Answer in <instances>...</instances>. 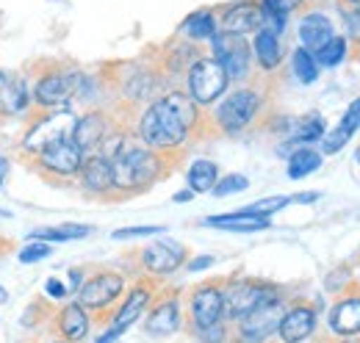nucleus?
Wrapping results in <instances>:
<instances>
[{"label": "nucleus", "mask_w": 360, "mask_h": 343, "mask_svg": "<svg viewBox=\"0 0 360 343\" xmlns=\"http://www.w3.org/2000/svg\"><path fill=\"white\" fill-rule=\"evenodd\" d=\"M252 58H255V67L264 75L277 72L283 67V44H280V37L271 34L269 28H261L252 37Z\"/></svg>", "instance_id": "24"}, {"label": "nucleus", "mask_w": 360, "mask_h": 343, "mask_svg": "<svg viewBox=\"0 0 360 343\" xmlns=\"http://www.w3.org/2000/svg\"><path fill=\"white\" fill-rule=\"evenodd\" d=\"M3 78H6V75H3V72H0V81H3Z\"/></svg>", "instance_id": "56"}, {"label": "nucleus", "mask_w": 360, "mask_h": 343, "mask_svg": "<svg viewBox=\"0 0 360 343\" xmlns=\"http://www.w3.org/2000/svg\"><path fill=\"white\" fill-rule=\"evenodd\" d=\"M183 291L161 285L150 310L144 313V332L150 338H169L183 330Z\"/></svg>", "instance_id": "15"}, {"label": "nucleus", "mask_w": 360, "mask_h": 343, "mask_svg": "<svg viewBox=\"0 0 360 343\" xmlns=\"http://www.w3.org/2000/svg\"><path fill=\"white\" fill-rule=\"evenodd\" d=\"M8 172H11V161L6 155H0V191H3V186L8 180Z\"/></svg>", "instance_id": "47"}, {"label": "nucleus", "mask_w": 360, "mask_h": 343, "mask_svg": "<svg viewBox=\"0 0 360 343\" xmlns=\"http://www.w3.org/2000/svg\"><path fill=\"white\" fill-rule=\"evenodd\" d=\"M161 285H164V283H161V280H155V277H147V274L136 277V283L128 288L125 299L120 302V307L114 310L111 321L105 324L103 335H97V341L94 343L120 341V338L134 327L136 321L150 310V304H153V299H155V294L161 291Z\"/></svg>", "instance_id": "10"}, {"label": "nucleus", "mask_w": 360, "mask_h": 343, "mask_svg": "<svg viewBox=\"0 0 360 343\" xmlns=\"http://www.w3.org/2000/svg\"><path fill=\"white\" fill-rule=\"evenodd\" d=\"M211 56L225 67L230 84L241 86L252 81V44L247 42V37H236V34H225L219 31L211 39Z\"/></svg>", "instance_id": "14"}, {"label": "nucleus", "mask_w": 360, "mask_h": 343, "mask_svg": "<svg viewBox=\"0 0 360 343\" xmlns=\"http://www.w3.org/2000/svg\"><path fill=\"white\" fill-rule=\"evenodd\" d=\"M31 111V86L28 78L11 75L0 81V119L11 117H28Z\"/></svg>", "instance_id": "22"}, {"label": "nucleus", "mask_w": 360, "mask_h": 343, "mask_svg": "<svg viewBox=\"0 0 360 343\" xmlns=\"http://www.w3.org/2000/svg\"><path fill=\"white\" fill-rule=\"evenodd\" d=\"M316 200H319V194H314V191H305V194H294L291 197V202H297V205H311Z\"/></svg>", "instance_id": "46"}, {"label": "nucleus", "mask_w": 360, "mask_h": 343, "mask_svg": "<svg viewBox=\"0 0 360 343\" xmlns=\"http://www.w3.org/2000/svg\"><path fill=\"white\" fill-rule=\"evenodd\" d=\"M222 288H225V321L227 324H236L241 321L244 316H250L255 307L274 302L280 297H285V291L269 283V280H261V277H244V274H230L222 280Z\"/></svg>", "instance_id": "8"}, {"label": "nucleus", "mask_w": 360, "mask_h": 343, "mask_svg": "<svg viewBox=\"0 0 360 343\" xmlns=\"http://www.w3.org/2000/svg\"><path fill=\"white\" fill-rule=\"evenodd\" d=\"M128 125L117 117L114 108L108 105H94L89 111H84L75 122V130H72V141L81 147L84 155H94L103 150V144L117 133V130Z\"/></svg>", "instance_id": "13"}, {"label": "nucleus", "mask_w": 360, "mask_h": 343, "mask_svg": "<svg viewBox=\"0 0 360 343\" xmlns=\"http://www.w3.org/2000/svg\"><path fill=\"white\" fill-rule=\"evenodd\" d=\"M186 180H188V188L194 194H208L219 183V167L208 158H197L186 172Z\"/></svg>", "instance_id": "30"}, {"label": "nucleus", "mask_w": 360, "mask_h": 343, "mask_svg": "<svg viewBox=\"0 0 360 343\" xmlns=\"http://www.w3.org/2000/svg\"><path fill=\"white\" fill-rule=\"evenodd\" d=\"M84 161H86V155L81 153V147L72 138H64V141L53 144L45 153H39L37 158L25 161V167H28V172H34L37 177H42L47 186L67 188V186L78 183Z\"/></svg>", "instance_id": "9"}, {"label": "nucleus", "mask_w": 360, "mask_h": 343, "mask_svg": "<svg viewBox=\"0 0 360 343\" xmlns=\"http://www.w3.org/2000/svg\"><path fill=\"white\" fill-rule=\"evenodd\" d=\"M194 200V191L191 188H186V191H178L175 197H172V202H191Z\"/></svg>", "instance_id": "48"}, {"label": "nucleus", "mask_w": 360, "mask_h": 343, "mask_svg": "<svg viewBox=\"0 0 360 343\" xmlns=\"http://www.w3.org/2000/svg\"><path fill=\"white\" fill-rule=\"evenodd\" d=\"M31 70V111H64L70 108L78 94H81V84L86 78V72H81L78 67H70L64 61H53V58H42L28 64Z\"/></svg>", "instance_id": "4"}, {"label": "nucleus", "mask_w": 360, "mask_h": 343, "mask_svg": "<svg viewBox=\"0 0 360 343\" xmlns=\"http://www.w3.org/2000/svg\"><path fill=\"white\" fill-rule=\"evenodd\" d=\"M327 335L333 341L341 338H360V288L352 283L347 291L335 294V299L327 310Z\"/></svg>", "instance_id": "18"}, {"label": "nucleus", "mask_w": 360, "mask_h": 343, "mask_svg": "<svg viewBox=\"0 0 360 343\" xmlns=\"http://www.w3.org/2000/svg\"><path fill=\"white\" fill-rule=\"evenodd\" d=\"M34 343H67V341H61V338H53V335H50L47 341H34Z\"/></svg>", "instance_id": "51"}, {"label": "nucleus", "mask_w": 360, "mask_h": 343, "mask_svg": "<svg viewBox=\"0 0 360 343\" xmlns=\"http://www.w3.org/2000/svg\"><path fill=\"white\" fill-rule=\"evenodd\" d=\"M324 119H321V114H308V117H302V119H294V125H291V133H288V138L283 141V144H288V147H311L316 141H321L324 138Z\"/></svg>", "instance_id": "27"}, {"label": "nucleus", "mask_w": 360, "mask_h": 343, "mask_svg": "<svg viewBox=\"0 0 360 343\" xmlns=\"http://www.w3.org/2000/svg\"><path fill=\"white\" fill-rule=\"evenodd\" d=\"M321 164H324L321 150H316V147H297V150H291V155H288L285 174H288L291 180H305L308 174H314V172L321 169Z\"/></svg>", "instance_id": "29"}, {"label": "nucleus", "mask_w": 360, "mask_h": 343, "mask_svg": "<svg viewBox=\"0 0 360 343\" xmlns=\"http://www.w3.org/2000/svg\"><path fill=\"white\" fill-rule=\"evenodd\" d=\"M214 263H217V257H214V255L191 257V260H186V271H191V274H200V271H205V268H211Z\"/></svg>", "instance_id": "44"}, {"label": "nucleus", "mask_w": 360, "mask_h": 343, "mask_svg": "<svg viewBox=\"0 0 360 343\" xmlns=\"http://www.w3.org/2000/svg\"><path fill=\"white\" fill-rule=\"evenodd\" d=\"M3 302H8V291L0 285V304H3Z\"/></svg>", "instance_id": "50"}, {"label": "nucleus", "mask_w": 360, "mask_h": 343, "mask_svg": "<svg viewBox=\"0 0 360 343\" xmlns=\"http://www.w3.org/2000/svg\"><path fill=\"white\" fill-rule=\"evenodd\" d=\"M125 294H128V277L117 268L97 266V268H89V277L75 294V302L97 324H108L120 302L125 299Z\"/></svg>", "instance_id": "5"}, {"label": "nucleus", "mask_w": 360, "mask_h": 343, "mask_svg": "<svg viewBox=\"0 0 360 343\" xmlns=\"http://www.w3.org/2000/svg\"><path fill=\"white\" fill-rule=\"evenodd\" d=\"M333 343H360V338H341V341H333Z\"/></svg>", "instance_id": "52"}, {"label": "nucleus", "mask_w": 360, "mask_h": 343, "mask_svg": "<svg viewBox=\"0 0 360 343\" xmlns=\"http://www.w3.org/2000/svg\"><path fill=\"white\" fill-rule=\"evenodd\" d=\"M11 250H14V241L6 238V235H0V255H6V252H11Z\"/></svg>", "instance_id": "49"}, {"label": "nucleus", "mask_w": 360, "mask_h": 343, "mask_svg": "<svg viewBox=\"0 0 360 343\" xmlns=\"http://www.w3.org/2000/svg\"><path fill=\"white\" fill-rule=\"evenodd\" d=\"M319 304L305 297H294L288 299V307L283 313L277 343H311L319 332Z\"/></svg>", "instance_id": "16"}, {"label": "nucleus", "mask_w": 360, "mask_h": 343, "mask_svg": "<svg viewBox=\"0 0 360 343\" xmlns=\"http://www.w3.org/2000/svg\"><path fill=\"white\" fill-rule=\"evenodd\" d=\"M94 233L89 224H58V227H37L28 233V241H42V244H64V241H81Z\"/></svg>", "instance_id": "28"}, {"label": "nucleus", "mask_w": 360, "mask_h": 343, "mask_svg": "<svg viewBox=\"0 0 360 343\" xmlns=\"http://www.w3.org/2000/svg\"><path fill=\"white\" fill-rule=\"evenodd\" d=\"M338 6H341V20H344V39L349 44V53L360 58V8L347 6L341 0H338Z\"/></svg>", "instance_id": "33"}, {"label": "nucleus", "mask_w": 360, "mask_h": 343, "mask_svg": "<svg viewBox=\"0 0 360 343\" xmlns=\"http://www.w3.org/2000/svg\"><path fill=\"white\" fill-rule=\"evenodd\" d=\"M194 341L197 343H227L230 341V324L222 321V324H217V327H208V330L197 332Z\"/></svg>", "instance_id": "41"}, {"label": "nucleus", "mask_w": 360, "mask_h": 343, "mask_svg": "<svg viewBox=\"0 0 360 343\" xmlns=\"http://www.w3.org/2000/svg\"><path fill=\"white\" fill-rule=\"evenodd\" d=\"M86 274H89V268H84V266L70 268V294H78L81 291V285L86 283Z\"/></svg>", "instance_id": "45"}, {"label": "nucleus", "mask_w": 360, "mask_h": 343, "mask_svg": "<svg viewBox=\"0 0 360 343\" xmlns=\"http://www.w3.org/2000/svg\"><path fill=\"white\" fill-rule=\"evenodd\" d=\"M297 37H300V47L316 53L319 47H324V44L335 37V31H333V22H330L327 14H321V11H308V14L300 20V25H297Z\"/></svg>", "instance_id": "23"}, {"label": "nucleus", "mask_w": 360, "mask_h": 343, "mask_svg": "<svg viewBox=\"0 0 360 343\" xmlns=\"http://www.w3.org/2000/svg\"><path fill=\"white\" fill-rule=\"evenodd\" d=\"M45 294L53 302H61V299H67V297H70V288H67L58 277H50V280H47V285H45Z\"/></svg>", "instance_id": "43"}, {"label": "nucleus", "mask_w": 360, "mask_h": 343, "mask_svg": "<svg viewBox=\"0 0 360 343\" xmlns=\"http://www.w3.org/2000/svg\"><path fill=\"white\" fill-rule=\"evenodd\" d=\"M81 194L86 200H94V202H105V205H114L120 202L117 200V188H114V172H111V161L103 155V153H94V155H86L84 167H81V174H78V183Z\"/></svg>", "instance_id": "19"}, {"label": "nucleus", "mask_w": 360, "mask_h": 343, "mask_svg": "<svg viewBox=\"0 0 360 343\" xmlns=\"http://www.w3.org/2000/svg\"><path fill=\"white\" fill-rule=\"evenodd\" d=\"M271 100V84L252 78L250 84L230 89L225 97L211 108V119L219 136H241L266 119Z\"/></svg>", "instance_id": "3"}, {"label": "nucleus", "mask_w": 360, "mask_h": 343, "mask_svg": "<svg viewBox=\"0 0 360 343\" xmlns=\"http://www.w3.org/2000/svg\"><path fill=\"white\" fill-rule=\"evenodd\" d=\"M158 233H167V227L161 224H141V227H120L111 233L114 241H131V238H150V235H158Z\"/></svg>", "instance_id": "38"}, {"label": "nucleus", "mask_w": 360, "mask_h": 343, "mask_svg": "<svg viewBox=\"0 0 360 343\" xmlns=\"http://www.w3.org/2000/svg\"><path fill=\"white\" fill-rule=\"evenodd\" d=\"M338 125H341V128H347L349 133H358L360 130V97L349 103V108L344 111V117H341V122H338Z\"/></svg>", "instance_id": "42"}, {"label": "nucleus", "mask_w": 360, "mask_h": 343, "mask_svg": "<svg viewBox=\"0 0 360 343\" xmlns=\"http://www.w3.org/2000/svg\"><path fill=\"white\" fill-rule=\"evenodd\" d=\"M53 313H56V307L50 304L47 299H37L25 313H22V327H39L42 321H47L50 324V318H53Z\"/></svg>", "instance_id": "36"}, {"label": "nucleus", "mask_w": 360, "mask_h": 343, "mask_svg": "<svg viewBox=\"0 0 360 343\" xmlns=\"http://www.w3.org/2000/svg\"><path fill=\"white\" fill-rule=\"evenodd\" d=\"M261 28H264V6H261V0L230 3L219 14V31H225V34L247 37V34H258Z\"/></svg>", "instance_id": "21"}, {"label": "nucleus", "mask_w": 360, "mask_h": 343, "mask_svg": "<svg viewBox=\"0 0 360 343\" xmlns=\"http://www.w3.org/2000/svg\"><path fill=\"white\" fill-rule=\"evenodd\" d=\"M217 34H219V20L211 8H200L180 22V39H186V42H211Z\"/></svg>", "instance_id": "26"}, {"label": "nucleus", "mask_w": 360, "mask_h": 343, "mask_svg": "<svg viewBox=\"0 0 360 343\" xmlns=\"http://www.w3.org/2000/svg\"><path fill=\"white\" fill-rule=\"evenodd\" d=\"M314 56H316V61H319L321 70H335V67H341V64L349 58V44H347L344 37L335 34L324 47H319Z\"/></svg>", "instance_id": "32"}, {"label": "nucleus", "mask_w": 360, "mask_h": 343, "mask_svg": "<svg viewBox=\"0 0 360 343\" xmlns=\"http://www.w3.org/2000/svg\"><path fill=\"white\" fill-rule=\"evenodd\" d=\"M288 205H291V197L277 194V197L255 200L252 205H247V208H241V211H247V214H252V216H261V219H269V216H274L277 211H283V208H288Z\"/></svg>", "instance_id": "34"}, {"label": "nucleus", "mask_w": 360, "mask_h": 343, "mask_svg": "<svg viewBox=\"0 0 360 343\" xmlns=\"http://www.w3.org/2000/svg\"><path fill=\"white\" fill-rule=\"evenodd\" d=\"M355 283H358V288H360V271H358V277H355Z\"/></svg>", "instance_id": "55"}, {"label": "nucleus", "mask_w": 360, "mask_h": 343, "mask_svg": "<svg viewBox=\"0 0 360 343\" xmlns=\"http://www.w3.org/2000/svg\"><path fill=\"white\" fill-rule=\"evenodd\" d=\"M134 255H136V260H139L141 274L155 277V280H161V283H164V277H169V274H175L178 268H183L186 260H188L186 247L178 244V241H172V238L153 241V244H147L144 250L134 252Z\"/></svg>", "instance_id": "17"}, {"label": "nucleus", "mask_w": 360, "mask_h": 343, "mask_svg": "<svg viewBox=\"0 0 360 343\" xmlns=\"http://www.w3.org/2000/svg\"><path fill=\"white\" fill-rule=\"evenodd\" d=\"M250 188V180L244 177V174H238V172H233V174H225V177H219V183L214 186V197H230V194H241V191H247Z\"/></svg>", "instance_id": "37"}, {"label": "nucleus", "mask_w": 360, "mask_h": 343, "mask_svg": "<svg viewBox=\"0 0 360 343\" xmlns=\"http://www.w3.org/2000/svg\"><path fill=\"white\" fill-rule=\"evenodd\" d=\"M202 224H205V227L225 230V233H264V230L271 227V219H261V216H252L238 208V211H233V214L205 216Z\"/></svg>", "instance_id": "25"}, {"label": "nucleus", "mask_w": 360, "mask_h": 343, "mask_svg": "<svg viewBox=\"0 0 360 343\" xmlns=\"http://www.w3.org/2000/svg\"><path fill=\"white\" fill-rule=\"evenodd\" d=\"M134 133L144 147L172 158H183L191 141L219 138L211 111L200 108L183 89H169L141 108L134 119Z\"/></svg>", "instance_id": "1"}, {"label": "nucleus", "mask_w": 360, "mask_h": 343, "mask_svg": "<svg viewBox=\"0 0 360 343\" xmlns=\"http://www.w3.org/2000/svg\"><path fill=\"white\" fill-rule=\"evenodd\" d=\"M291 70H294V78L302 86L316 84V81H319V72H321L316 56L311 50H305V47H297V50L291 53Z\"/></svg>", "instance_id": "31"}, {"label": "nucleus", "mask_w": 360, "mask_h": 343, "mask_svg": "<svg viewBox=\"0 0 360 343\" xmlns=\"http://www.w3.org/2000/svg\"><path fill=\"white\" fill-rule=\"evenodd\" d=\"M78 117L64 108V111H28L25 117V133L17 144V158L25 164L31 158H37L39 153L50 150L53 144L72 138Z\"/></svg>", "instance_id": "6"}, {"label": "nucleus", "mask_w": 360, "mask_h": 343, "mask_svg": "<svg viewBox=\"0 0 360 343\" xmlns=\"http://www.w3.org/2000/svg\"><path fill=\"white\" fill-rule=\"evenodd\" d=\"M225 277H214V280H202L197 285H191L186 291V310H183V327L186 332L194 338L197 332L217 327L225 321V288H222Z\"/></svg>", "instance_id": "7"}, {"label": "nucleus", "mask_w": 360, "mask_h": 343, "mask_svg": "<svg viewBox=\"0 0 360 343\" xmlns=\"http://www.w3.org/2000/svg\"><path fill=\"white\" fill-rule=\"evenodd\" d=\"M341 3H347V6H358L360 8V0H341Z\"/></svg>", "instance_id": "53"}, {"label": "nucleus", "mask_w": 360, "mask_h": 343, "mask_svg": "<svg viewBox=\"0 0 360 343\" xmlns=\"http://www.w3.org/2000/svg\"><path fill=\"white\" fill-rule=\"evenodd\" d=\"M352 136H355V133H349V130L341 128V125H335L333 130H327L324 138L319 141V144H321V155H335V153H341V150L352 141Z\"/></svg>", "instance_id": "35"}, {"label": "nucleus", "mask_w": 360, "mask_h": 343, "mask_svg": "<svg viewBox=\"0 0 360 343\" xmlns=\"http://www.w3.org/2000/svg\"><path fill=\"white\" fill-rule=\"evenodd\" d=\"M91 324H94V318L78 302H64L61 307H56L47 330L53 338H61L67 343H84L89 338Z\"/></svg>", "instance_id": "20"}, {"label": "nucleus", "mask_w": 360, "mask_h": 343, "mask_svg": "<svg viewBox=\"0 0 360 343\" xmlns=\"http://www.w3.org/2000/svg\"><path fill=\"white\" fill-rule=\"evenodd\" d=\"M311 0H261L264 11H271V14H280V17H288L294 11H300L302 6H308Z\"/></svg>", "instance_id": "39"}, {"label": "nucleus", "mask_w": 360, "mask_h": 343, "mask_svg": "<svg viewBox=\"0 0 360 343\" xmlns=\"http://www.w3.org/2000/svg\"><path fill=\"white\" fill-rule=\"evenodd\" d=\"M285 307H288V297H280V299L255 307L250 316L230 324V341L227 343H269L271 338H277Z\"/></svg>", "instance_id": "12"}, {"label": "nucleus", "mask_w": 360, "mask_h": 343, "mask_svg": "<svg viewBox=\"0 0 360 343\" xmlns=\"http://www.w3.org/2000/svg\"><path fill=\"white\" fill-rule=\"evenodd\" d=\"M108 161H111V172H114V188H117V200L125 202L136 194L150 191L155 183L167 180L175 167L183 158H172V155H161L150 147H144L131 125H122L100 150Z\"/></svg>", "instance_id": "2"}, {"label": "nucleus", "mask_w": 360, "mask_h": 343, "mask_svg": "<svg viewBox=\"0 0 360 343\" xmlns=\"http://www.w3.org/2000/svg\"><path fill=\"white\" fill-rule=\"evenodd\" d=\"M200 108L211 111L227 91H230V78H227L225 67L214 58V56H202L191 64V70L186 72V89H183Z\"/></svg>", "instance_id": "11"}, {"label": "nucleus", "mask_w": 360, "mask_h": 343, "mask_svg": "<svg viewBox=\"0 0 360 343\" xmlns=\"http://www.w3.org/2000/svg\"><path fill=\"white\" fill-rule=\"evenodd\" d=\"M47 255H53V250H50V244H42V241H28V247H22L17 252L20 263H39Z\"/></svg>", "instance_id": "40"}, {"label": "nucleus", "mask_w": 360, "mask_h": 343, "mask_svg": "<svg viewBox=\"0 0 360 343\" xmlns=\"http://www.w3.org/2000/svg\"><path fill=\"white\" fill-rule=\"evenodd\" d=\"M355 164H358V167H360V144H358V147H355Z\"/></svg>", "instance_id": "54"}]
</instances>
